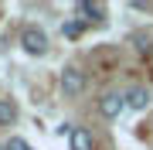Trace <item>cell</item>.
<instances>
[{"label":"cell","instance_id":"obj_6","mask_svg":"<svg viewBox=\"0 0 153 150\" xmlns=\"http://www.w3.org/2000/svg\"><path fill=\"white\" fill-rule=\"evenodd\" d=\"M68 150H95V137H92V130H85V126H71Z\"/></svg>","mask_w":153,"mask_h":150},{"label":"cell","instance_id":"obj_5","mask_svg":"<svg viewBox=\"0 0 153 150\" xmlns=\"http://www.w3.org/2000/svg\"><path fill=\"white\" fill-rule=\"evenodd\" d=\"M129 45L136 48V55H153V28H136L129 31Z\"/></svg>","mask_w":153,"mask_h":150},{"label":"cell","instance_id":"obj_10","mask_svg":"<svg viewBox=\"0 0 153 150\" xmlns=\"http://www.w3.org/2000/svg\"><path fill=\"white\" fill-rule=\"evenodd\" d=\"M4 150H31V147H27V140H24V137H10V140L4 143Z\"/></svg>","mask_w":153,"mask_h":150},{"label":"cell","instance_id":"obj_7","mask_svg":"<svg viewBox=\"0 0 153 150\" xmlns=\"http://www.w3.org/2000/svg\"><path fill=\"white\" fill-rule=\"evenodd\" d=\"M75 10L82 14V21H105V4L102 0H78Z\"/></svg>","mask_w":153,"mask_h":150},{"label":"cell","instance_id":"obj_4","mask_svg":"<svg viewBox=\"0 0 153 150\" xmlns=\"http://www.w3.org/2000/svg\"><path fill=\"white\" fill-rule=\"evenodd\" d=\"M150 102H153V96H150L146 85H133V89H126V109H133V113H146Z\"/></svg>","mask_w":153,"mask_h":150},{"label":"cell","instance_id":"obj_1","mask_svg":"<svg viewBox=\"0 0 153 150\" xmlns=\"http://www.w3.org/2000/svg\"><path fill=\"white\" fill-rule=\"evenodd\" d=\"M21 48L27 51L31 58H44L51 51V41H48V31L38 28V24H27V28L21 31Z\"/></svg>","mask_w":153,"mask_h":150},{"label":"cell","instance_id":"obj_3","mask_svg":"<svg viewBox=\"0 0 153 150\" xmlns=\"http://www.w3.org/2000/svg\"><path fill=\"white\" fill-rule=\"evenodd\" d=\"M95 109H99V116H102V119H119L123 109H126V92H116V89L102 92V96H99V102H95Z\"/></svg>","mask_w":153,"mask_h":150},{"label":"cell","instance_id":"obj_11","mask_svg":"<svg viewBox=\"0 0 153 150\" xmlns=\"http://www.w3.org/2000/svg\"><path fill=\"white\" fill-rule=\"evenodd\" d=\"M0 150H4V143H0Z\"/></svg>","mask_w":153,"mask_h":150},{"label":"cell","instance_id":"obj_8","mask_svg":"<svg viewBox=\"0 0 153 150\" xmlns=\"http://www.w3.org/2000/svg\"><path fill=\"white\" fill-rule=\"evenodd\" d=\"M17 116H21V106H17V99L4 96V99H0V126H14Z\"/></svg>","mask_w":153,"mask_h":150},{"label":"cell","instance_id":"obj_9","mask_svg":"<svg viewBox=\"0 0 153 150\" xmlns=\"http://www.w3.org/2000/svg\"><path fill=\"white\" fill-rule=\"evenodd\" d=\"M82 31H85L82 21H65V24H61V34H65L68 41H78V38H82Z\"/></svg>","mask_w":153,"mask_h":150},{"label":"cell","instance_id":"obj_2","mask_svg":"<svg viewBox=\"0 0 153 150\" xmlns=\"http://www.w3.org/2000/svg\"><path fill=\"white\" fill-rule=\"evenodd\" d=\"M85 85H88V78H85V72L78 65H68L65 72H61V96H65V99H78V96L85 92Z\"/></svg>","mask_w":153,"mask_h":150}]
</instances>
